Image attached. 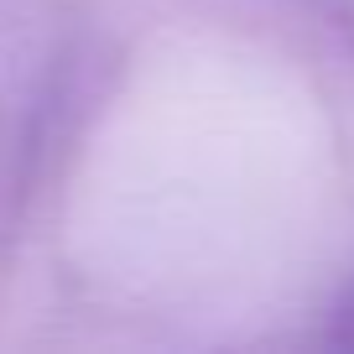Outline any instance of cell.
Instances as JSON below:
<instances>
[{
    "label": "cell",
    "mask_w": 354,
    "mask_h": 354,
    "mask_svg": "<svg viewBox=\"0 0 354 354\" xmlns=\"http://www.w3.org/2000/svg\"><path fill=\"white\" fill-rule=\"evenodd\" d=\"M339 339H344V344H354V292L344 297V308H339Z\"/></svg>",
    "instance_id": "1"
}]
</instances>
